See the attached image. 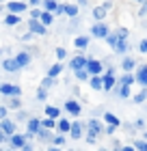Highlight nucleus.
I'll use <instances>...</instances> for the list:
<instances>
[{
	"label": "nucleus",
	"instance_id": "obj_31",
	"mask_svg": "<svg viewBox=\"0 0 147 151\" xmlns=\"http://www.w3.org/2000/svg\"><path fill=\"white\" fill-rule=\"evenodd\" d=\"M61 71H63V65H52V67H50V71H48V76H54V78H56Z\"/></svg>",
	"mask_w": 147,
	"mask_h": 151
},
{
	"label": "nucleus",
	"instance_id": "obj_33",
	"mask_svg": "<svg viewBox=\"0 0 147 151\" xmlns=\"http://www.w3.org/2000/svg\"><path fill=\"white\" fill-rule=\"evenodd\" d=\"M134 147H136V149H141V151H147V140H136V142H134Z\"/></svg>",
	"mask_w": 147,
	"mask_h": 151
},
{
	"label": "nucleus",
	"instance_id": "obj_24",
	"mask_svg": "<svg viewBox=\"0 0 147 151\" xmlns=\"http://www.w3.org/2000/svg\"><path fill=\"white\" fill-rule=\"evenodd\" d=\"M41 22H43L46 26H50L54 22V15H52V11H43V15H41Z\"/></svg>",
	"mask_w": 147,
	"mask_h": 151
},
{
	"label": "nucleus",
	"instance_id": "obj_41",
	"mask_svg": "<svg viewBox=\"0 0 147 151\" xmlns=\"http://www.w3.org/2000/svg\"><path fill=\"white\" fill-rule=\"evenodd\" d=\"M9 106H13V108H17V106H20V99H17V95H15V97H13V99L9 101Z\"/></svg>",
	"mask_w": 147,
	"mask_h": 151
},
{
	"label": "nucleus",
	"instance_id": "obj_22",
	"mask_svg": "<svg viewBox=\"0 0 147 151\" xmlns=\"http://www.w3.org/2000/svg\"><path fill=\"white\" fill-rule=\"evenodd\" d=\"M65 15L76 17V15H78V6H76V4H65Z\"/></svg>",
	"mask_w": 147,
	"mask_h": 151
},
{
	"label": "nucleus",
	"instance_id": "obj_23",
	"mask_svg": "<svg viewBox=\"0 0 147 151\" xmlns=\"http://www.w3.org/2000/svg\"><path fill=\"white\" fill-rule=\"evenodd\" d=\"M59 132H72V123L67 119H61L59 121Z\"/></svg>",
	"mask_w": 147,
	"mask_h": 151
},
{
	"label": "nucleus",
	"instance_id": "obj_17",
	"mask_svg": "<svg viewBox=\"0 0 147 151\" xmlns=\"http://www.w3.org/2000/svg\"><path fill=\"white\" fill-rule=\"evenodd\" d=\"M91 86L93 88H97V91H100V88H104V78H100V76H91Z\"/></svg>",
	"mask_w": 147,
	"mask_h": 151
},
{
	"label": "nucleus",
	"instance_id": "obj_12",
	"mask_svg": "<svg viewBox=\"0 0 147 151\" xmlns=\"http://www.w3.org/2000/svg\"><path fill=\"white\" fill-rule=\"evenodd\" d=\"M15 63H17L20 69H22V67H26V65L30 63V54H28V52H20L17 56H15Z\"/></svg>",
	"mask_w": 147,
	"mask_h": 151
},
{
	"label": "nucleus",
	"instance_id": "obj_25",
	"mask_svg": "<svg viewBox=\"0 0 147 151\" xmlns=\"http://www.w3.org/2000/svg\"><path fill=\"white\" fill-rule=\"evenodd\" d=\"M89 69H87V67H82V69H76V78H78V80H89Z\"/></svg>",
	"mask_w": 147,
	"mask_h": 151
},
{
	"label": "nucleus",
	"instance_id": "obj_47",
	"mask_svg": "<svg viewBox=\"0 0 147 151\" xmlns=\"http://www.w3.org/2000/svg\"><path fill=\"white\" fill-rule=\"evenodd\" d=\"M78 2H80V4H87V0H78Z\"/></svg>",
	"mask_w": 147,
	"mask_h": 151
},
{
	"label": "nucleus",
	"instance_id": "obj_21",
	"mask_svg": "<svg viewBox=\"0 0 147 151\" xmlns=\"http://www.w3.org/2000/svg\"><path fill=\"white\" fill-rule=\"evenodd\" d=\"M2 67H4V71H15V69H20L17 63H15V58H13V60H4Z\"/></svg>",
	"mask_w": 147,
	"mask_h": 151
},
{
	"label": "nucleus",
	"instance_id": "obj_1",
	"mask_svg": "<svg viewBox=\"0 0 147 151\" xmlns=\"http://www.w3.org/2000/svg\"><path fill=\"white\" fill-rule=\"evenodd\" d=\"M108 43L113 45V50L117 54H123V52H128V43H125V37L119 35V30L115 32V35H108Z\"/></svg>",
	"mask_w": 147,
	"mask_h": 151
},
{
	"label": "nucleus",
	"instance_id": "obj_49",
	"mask_svg": "<svg viewBox=\"0 0 147 151\" xmlns=\"http://www.w3.org/2000/svg\"><path fill=\"white\" fill-rule=\"evenodd\" d=\"M145 138H147V134H145Z\"/></svg>",
	"mask_w": 147,
	"mask_h": 151
},
{
	"label": "nucleus",
	"instance_id": "obj_7",
	"mask_svg": "<svg viewBox=\"0 0 147 151\" xmlns=\"http://www.w3.org/2000/svg\"><path fill=\"white\" fill-rule=\"evenodd\" d=\"M9 140H11V147H15V149H24V147H26V136L11 134V136H9Z\"/></svg>",
	"mask_w": 147,
	"mask_h": 151
},
{
	"label": "nucleus",
	"instance_id": "obj_37",
	"mask_svg": "<svg viewBox=\"0 0 147 151\" xmlns=\"http://www.w3.org/2000/svg\"><path fill=\"white\" fill-rule=\"evenodd\" d=\"M132 82H134L132 76H123V78H121V84H132Z\"/></svg>",
	"mask_w": 147,
	"mask_h": 151
},
{
	"label": "nucleus",
	"instance_id": "obj_15",
	"mask_svg": "<svg viewBox=\"0 0 147 151\" xmlns=\"http://www.w3.org/2000/svg\"><path fill=\"white\" fill-rule=\"evenodd\" d=\"M20 22H22V19H20L17 13H9V15L4 17V24H7V26H17Z\"/></svg>",
	"mask_w": 147,
	"mask_h": 151
},
{
	"label": "nucleus",
	"instance_id": "obj_30",
	"mask_svg": "<svg viewBox=\"0 0 147 151\" xmlns=\"http://www.w3.org/2000/svg\"><path fill=\"white\" fill-rule=\"evenodd\" d=\"M41 125L48 127V129H54V127H59V123H54V119L50 116V119H46V121H41Z\"/></svg>",
	"mask_w": 147,
	"mask_h": 151
},
{
	"label": "nucleus",
	"instance_id": "obj_6",
	"mask_svg": "<svg viewBox=\"0 0 147 151\" xmlns=\"http://www.w3.org/2000/svg\"><path fill=\"white\" fill-rule=\"evenodd\" d=\"M48 28V26L43 24V22H39V19H35V17H30V30L33 32H37V35H46V30Z\"/></svg>",
	"mask_w": 147,
	"mask_h": 151
},
{
	"label": "nucleus",
	"instance_id": "obj_40",
	"mask_svg": "<svg viewBox=\"0 0 147 151\" xmlns=\"http://www.w3.org/2000/svg\"><path fill=\"white\" fill-rule=\"evenodd\" d=\"M37 97H39V99H46V86H41V88H39Z\"/></svg>",
	"mask_w": 147,
	"mask_h": 151
},
{
	"label": "nucleus",
	"instance_id": "obj_3",
	"mask_svg": "<svg viewBox=\"0 0 147 151\" xmlns=\"http://www.w3.org/2000/svg\"><path fill=\"white\" fill-rule=\"evenodd\" d=\"M0 93L7 95V97H15V95L20 97V95H22V88L15 86V84H2L0 86Z\"/></svg>",
	"mask_w": 147,
	"mask_h": 151
},
{
	"label": "nucleus",
	"instance_id": "obj_32",
	"mask_svg": "<svg viewBox=\"0 0 147 151\" xmlns=\"http://www.w3.org/2000/svg\"><path fill=\"white\" fill-rule=\"evenodd\" d=\"M119 95H121V97H128L130 95V84H121L119 86Z\"/></svg>",
	"mask_w": 147,
	"mask_h": 151
},
{
	"label": "nucleus",
	"instance_id": "obj_36",
	"mask_svg": "<svg viewBox=\"0 0 147 151\" xmlns=\"http://www.w3.org/2000/svg\"><path fill=\"white\" fill-rule=\"evenodd\" d=\"M145 97H147V91H143V93H138L136 97H134V101H136V104H141V101H145Z\"/></svg>",
	"mask_w": 147,
	"mask_h": 151
},
{
	"label": "nucleus",
	"instance_id": "obj_20",
	"mask_svg": "<svg viewBox=\"0 0 147 151\" xmlns=\"http://www.w3.org/2000/svg\"><path fill=\"white\" fill-rule=\"evenodd\" d=\"M104 121H106L108 125H119V123H121V121H119L113 112H106V114H104Z\"/></svg>",
	"mask_w": 147,
	"mask_h": 151
},
{
	"label": "nucleus",
	"instance_id": "obj_48",
	"mask_svg": "<svg viewBox=\"0 0 147 151\" xmlns=\"http://www.w3.org/2000/svg\"><path fill=\"white\" fill-rule=\"evenodd\" d=\"M134 2H145V0H134Z\"/></svg>",
	"mask_w": 147,
	"mask_h": 151
},
{
	"label": "nucleus",
	"instance_id": "obj_10",
	"mask_svg": "<svg viewBox=\"0 0 147 151\" xmlns=\"http://www.w3.org/2000/svg\"><path fill=\"white\" fill-rule=\"evenodd\" d=\"M7 9H9L11 13H24V11H26V4L20 2V0H13V2L7 4Z\"/></svg>",
	"mask_w": 147,
	"mask_h": 151
},
{
	"label": "nucleus",
	"instance_id": "obj_13",
	"mask_svg": "<svg viewBox=\"0 0 147 151\" xmlns=\"http://www.w3.org/2000/svg\"><path fill=\"white\" fill-rule=\"evenodd\" d=\"M65 110L72 112V114L76 116V114H80V104H78V101H74V99H67V101H65Z\"/></svg>",
	"mask_w": 147,
	"mask_h": 151
},
{
	"label": "nucleus",
	"instance_id": "obj_39",
	"mask_svg": "<svg viewBox=\"0 0 147 151\" xmlns=\"http://www.w3.org/2000/svg\"><path fill=\"white\" fill-rule=\"evenodd\" d=\"M138 50H141V52H147V39H143L141 43H138Z\"/></svg>",
	"mask_w": 147,
	"mask_h": 151
},
{
	"label": "nucleus",
	"instance_id": "obj_8",
	"mask_svg": "<svg viewBox=\"0 0 147 151\" xmlns=\"http://www.w3.org/2000/svg\"><path fill=\"white\" fill-rule=\"evenodd\" d=\"M0 129H2L4 134H15V123L9 121V119H0Z\"/></svg>",
	"mask_w": 147,
	"mask_h": 151
},
{
	"label": "nucleus",
	"instance_id": "obj_42",
	"mask_svg": "<svg viewBox=\"0 0 147 151\" xmlns=\"http://www.w3.org/2000/svg\"><path fill=\"white\" fill-rule=\"evenodd\" d=\"M63 142H65V138H63V136H56V138H54V145H56V147L63 145Z\"/></svg>",
	"mask_w": 147,
	"mask_h": 151
},
{
	"label": "nucleus",
	"instance_id": "obj_2",
	"mask_svg": "<svg viewBox=\"0 0 147 151\" xmlns=\"http://www.w3.org/2000/svg\"><path fill=\"white\" fill-rule=\"evenodd\" d=\"M91 35H93V37H97V39L108 37V26H106V24H104L102 19H100V22H97V24L93 26V28H91Z\"/></svg>",
	"mask_w": 147,
	"mask_h": 151
},
{
	"label": "nucleus",
	"instance_id": "obj_43",
	"mask_svg": "<svg viewBox=\"0 0 147 151\" xmlns=\"http://www.w3.org/2000/svg\"><path fill=\"white\" fill-rule=\"evenodd\" d=\"M0 119H7V106L0 108Z\"/></svg>",
	"mask_w": 147,
	"mask_h": 151
},
{
	"label": "nucleus",
	"instance_id": "obj_5",
	"mask_svg": "<svg viewBox=\"0 0 147 151\" xmlns=\"http://www.w3.org/2000/svg\"><path fill=\"white\" fill-rule=\"evenodd\" d=\"M87 69L91 76H100L104 71V65L100 63V60H95V58H89V63H87Z\"/></svg>",
	"mask_w": 147,
	"mask_h": 151
},
{
	"label": "nucleus",
	"instance_id": "obj_4",
	"mask_svg": "<svg viewBox=\"0 0 147 151\" xmlns=\"http://www.w3.org/2000/svg\"><path fill=\"white\" fill-rule=\"evenodd\" d=\"M87 129H89V134H91V142L95 140V136H100L102 134V125H100V121H95V119H91L89 123H87Z\"/></svg>",
	"mask_w": 147,
	"mask_h": 151
},
{
	"label": "nucleus",
	"instance_id": "obj_16",
	"mask_svg": "<svg viewBox=\"0 0 147 151\" xmlns=\"http://www.w3.org/2000/svg\"><path fill=\"white\" fill-rule=\"evenodd\" d=\"M89 37H76L74 41V47H78V50H85V47H89Z\"/></svg>",
	"mask_w": 147,
	"mask_h": 151
},
{
	"label": "nucleus",
	"instance_id": "obj_9",
	"mask_svg": "<svg viewBox=\"0 0 147 151\" xmlns=\"http://www.w3.org/2000/svg\"><path fill=\"white\" fill-rule=\"evenodd\" d=\"M87 63H89V60H87L85 56H74L72 60H69V67L76 71V69H82V67H87Z\"/></svg>",
	"mask_w": 147,
	"mask_h": 151
},
{
	"label": "nucleus",
	"instance_id": "obj_26",
	"mask_svg": "<svg viewBox=\"0 0 147 151\" xmlns=\"http://www.w3.org/2000/svg\"><path fill=\"white\" fill-rule=\"evenodd\" d=\"M43 9H46V11H56V9H59L56 0H43Z\"/></svg>",
	"mask_w": 147,
	"mask_h": 151
},
{
	"label": "nucleus",
	"instance_id": "obj_18",
	"mask_svg": "<svg viewBox=\"0 0 147 151\" xmlns=\"http://www.w3.org/2000/svg\"><path fill=\"white\" fill-rule=\"evenodd\" d=\"M80 136H82V125H80V123H72V138L78 140Z\"/></svg>",
	"mask_w": 147,
	"mask_h": 151
},
{
	"label": "nucleus",
	"instance_id": "obj_45",
	"mask_svg": "<svg viewBox=\"0 0 147 151\" xmlns=\"http://www.w3.org/2000/svg\"><path fill=\"white\" fill-rule=\"evenodd\" d=\"M28 2H30V4H33V6H37V4H39V2H41V0H28Z\"/></svg>",
	"mask_w": 147,
	"mask_h": 151
},
{
	"label": "nucleus",
	"instance_id": "obj_28",
	"mask_svg": "<svg viewBox=\"0 0 147 151\" xmlns=\"http://www.w3.org/2000/svg\"><path fill=\"white\" fill-rule=\"evenodd\" d=\"M134 60H132V58H123V63H121V67H123V69L125 71H132V69H134Z\"/></svg>",
	"mask_w": 147,
	"mask_h": 151
},
{
	"label": "nucleus",
	"instance_id": "obj_38",
	"mask_svg": "<svg viewBox=\"0 0 147 151\" xmlns=\"http://www.w3.org/2000/svg\"><path fill=\"white\" fill-rule=\"evenodd\" d=\"M56 56H59V58H65V56H67V50H65V47H59V50H56Z\"/></svg>",
	"mask_w": 147,
	"mask_h": 151
},
{
	"label": "nucleus",
	"instance_id": "obj_46",
	"mask_svg": "<svg viewBox=\"0 0 147 151\" xmlns=\"http://www.w3.org/2000/svg\"><path fill=\"white\" fill-rule=\"evenodd\" d=\"M141 15H147V4L143 6V11H141Z\"/></svg>",
	"mask_w": 147,
	"mask_h": 151
},
{
	"label": "nucleus",
	"instance_id": "obj_34",
	"mask_svg": "<svg viewBox=\"0 0 147 151\" xmlns=\"http://www.w3.org/2000/svg\"><path fill=\"white\" fill-rule=\"evenodd\" d=\"M41 15H43V11H39V9H35V6H33V11H30V17H35V19H41Z\"/></svg>",
	"mask_w": 147,
	"mask_h": 151
},
{
	"label": "nucleus",
	"instance_id": "obj_19",
	"mask_svg": "<svg viewBox=\"0 0 147 151\" xmlns=\"http://www.w3.org/2000/svg\"><path fill=\"white\" fill-rule=\"evenodd\" d=\"M39 129H41V121L30 119V121H28V132H30V134H37Z\"/></svg>",
	"mask_w": 147,
	"mask_h": 151
},
{
	"label": "nucleus",
	"instance_id": "obj_14",
	"mask_svg": "<svg viewBox=\"0 0 147 151\" xmlns=\"http://www.w3.org/2000/svg\"><path fill=\"white\" fill-rule=\"evenodd\" d=\"M136 82L141 86H147V67H138L136 71Z\"/></svg>",
	"mask_w": 147,
	"mask_h": 151
},
{
	"label": "nucleus",
	"instance_id": "obj_27",
	"mask_svg": "<svg viewBox=\"0 0 147 151\" xmlns=\"http://www.w3.org/2000/svg\"><path fill=\"white\" fill-rule=\"evenodd\" d=\"M93 15H95V19H104V15H106V6H95Z\"/></svg>",
	"mask_w": 147,
	"mask_h": 151
},
{
	"label": "nucleus",
	"instance_id": "obj_11",
	"mask_svg": "<svg viewBox=\"0 0 147 151\" xmlns=\"http://www.w3.org/2000/svg\"><path fill=\"white\" fill-rule=\"evenodd\" d=\"M113 86H115V76H113V67H110L104 76V91H110Z\"/></svg>",
	"mask_w": 147,
	"mask_h": 151
},
{
	"label": "nucleus",
	"instance_id": "obj_44",
	"mask_svg": "<svg viewBox=\"0 0 147 151\" xmlns=\"http://www.w3.org/2000/svg\"><path fill=\"white\" fill-rule=\"evenodd\" d=\"M115 129H117V125H108V129H106V134H115Z\"/></svg>",
	"mask_w": 147,
	"mask_h": 151
},
{
	"label": "nucleus",
	"instance_id": "obj_29",
	"mask_svg": "<svg viewBox=\"0 0 147 151\" xmlns=\"http://www.w3.org/2000/svg\"><path fill=\"white\" fill-rule=\"evenodd\" d=\"M46 114L52 116V119H56V116H59V108L56 106H46Z\"/></svg>",
	"mask_w": 147,
	"mask_h": 151
},
{
	"label": "nucleus",
	"instance_id": "obj_35",
	"mask_svg": "<svg viewBox=\"0 0 147 151\" xmlns=\"http://www.w3.org/2000/svg\"><path fill=\"white\" fill-rule=\"evenodd\" d=\"M52 84H54V76H48V78L43 80V86H46V88H50Z\"/></svg>",
	"mask_w": 147,
	"mask_h": 151
}]
</instances>
